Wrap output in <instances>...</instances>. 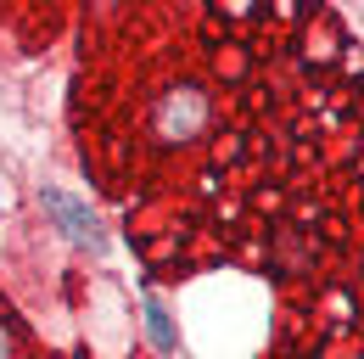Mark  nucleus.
<instances>
[{
    "label": "nucleus",
    "instance_id": "f257e3e1",
    "mask_svg": "<svg viewBox=\"0 0 364 359\" xmlns=\"http://www.w3.org/2000/svg\"><path fill=\"white\" fill-rule=\"evenodd\" d=\"M208 118H213L208 85L180 79V85H168L157 95V107H151V135H157L163 146H185V140H196V135L208 130Z\"/></svg>",
    "mask_w": 364,
    "mask_h": 359
},
{
    "label": "nucleus",
    "instance_id": "f03ea898",
    "mask_svg": "<svg viewBox=\"0 0 364 359\" xmlns=\"http://www.w3.org/2000/svg\"><path fill=\"white\" fill-rule=\"evenodd\" d=\"M40 208L56 219V230H62L73 247H90V253H101V247H107L101 219H95L90 202H79V197H68V191H56V185H40Z\"/></svg>",
    "mask_w": 364,
    "mask_h": 359
},
{
    "label": "nucleus",
    "instance_id": "7ed1b4c3",
    "mask_svg": "<svg viewBox=\"0 0 364 359\" xmlns=\"http://www.w3.org/2000/svg\"><path fill=\"white\" fill-rule=\"evenodd\" d=\"M146 331H151V343H157L163 354H174V326H168V314L157 309L151 298H146Z\"/></svg>",
    "mask_w": 364,
    "mask_h": 359
},
{
    "label": "nucleus",
    "instance_id": "20e7f679",
    "mask_svg": "<svg viewBox=\"0 0 364 359\" xmlns=\"http://www.w3.org/2000/svg\"><path fill=\"white\" fill-rule=\"evenodd\" d=\"M0 359H17V343H11V331L0 326Z\"/></svg>",
    "mask_w": 364,
    "mask_h": 359
}]
</instances>
